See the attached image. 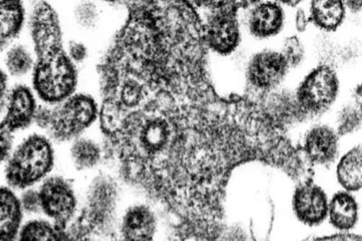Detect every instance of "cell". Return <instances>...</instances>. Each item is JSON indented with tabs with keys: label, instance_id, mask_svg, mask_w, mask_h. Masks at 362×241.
Returning <instances> with one entry per match:
<instances>
[{
	"label": "cell",
	"instance_id": "6da1fadb",
	"mask_svg": "<svg viewBox=\"0 0 362 241\" xmlns=\"http://www.w3.org/2000/svg\"><path fill=\"white\" fill-rule=\"evenodd\" d=\"M30 31L37 61L33 84L45 102L57 104L73 95L77 86V71L64 50L57 13L47 2L33 8Z\"/></svg>",
	"mask_w": 362,
	"mask_h": 241
},
{
	"label": "cell",
	"instance_id": "7a4b0ae2",
	"mask_svg": "<svg viewBox=\"0 0 362 241\" xmlns=\"http://www.w3.org/2000/svg\"><path fill=\"white\" fill-rule=\"evenodd\" d=\"M57 104L54 107H37L35 122L58 143L79 139L99 117L95 100L86 94H73Z\"/></svg>",
	"mask_w": 362,
	"mask_h": 241
},
{
	"label": "cell",
	"instance_id": "3957f363",
	"mask_svg": "<svg viewBox=\"0 0 362 241\" xmlns=\"http://www.w3.org/2000/svg\"><path fill=\"white\" fill-rule=\"evenodd\" d=\"M55 154L50 140L32 135L14 148L4 167L6 185L24 191L43 182L53 170Z\"/></svg>",
	"mask_w": 362,
	"mask_h": 241
},
{
	"label": "cell",
	"instance_id": "277c9868",
	"mask_svg": "<svg viewBox=\"0 0 362 241\" xmlns=\"http://www.w3.org/2000/svg\"><path fill=\"white\" fill-rule=\"evenodd\" d=\"M41 214L52 223L65 224L78 213L79 201L73 184L61 175L45 179L39 187Z\"/></svg>",
	"mask_w": 362,
	"mask_h": 241
},
{
	"label": "cell",
	"instance_id": "5b68a950",
	"mask_svg": "<svg viewBox=\"0 0 362 241\" xmlns=\"http://www.w3.org/2000/svg\"><path fill=\"white\" fill-rule=\"evenodd\" d=\"M338 93V80L327 66L316 68L299 88L298 100L306 112H319L327 109Z\"/></svg>",
	"mask_w": 362,
	"mask_h": 241
},
{
	"label": "cell",
	"instance_id": "8992f818",
	"mask_svg": "<svg viewBox=\"0 0 362 241\" xmlns=\"http://www.w3.org/2000/svg\"><path fill=\"white\" fill-rule=\"evenodd\" d=\"M117 233L120 241H155L158 233V215L150 205H129L119 215Z\"/></svg>",
	"mask_w": 362,
	"mask_h": 241
},
{
	"label": "cell",
	"instance_id": "52a82bcc",
	"mask_svg": "<svg viewBox=\"0 0 362 241\" xmlns=\"http://www.w3.org/2000/svg\"><path fill=\"white\" fill-rule=\"evenodd\" d=\"M119 188L110 175H98L88 188L86 210L90 220L100 221L119 218Z\"/></svg>",
	"mask_w": 362,
	"mask_h": 241
},
{
	"label": "cell",
	"instance_id": "ba28073f",
	"mask_svg": "<svg viewBox=\"0 0 362 241\" xmlns=\"http://www.w3.org/2000/svg\"><path fill=\"white\" fill-rule=\"evenodd\" d=\"M225 4L211 16L206 28V40L211 48L221 54L231 53L240 41L236 11Z\"/></svg>",
	"mask_w": 362,
	"mask_h": 241
},
{
	"label": "cell",
	"instance_id": "9c48e42d",
	"mask_svg": "<svg viewBox=\"0 0 362 241\" xmlns=\"http://www.w3.org/2000/svg\"><path fill=\"white\" fill-rule=\"evenodd\" d=\"M328 200L325 192L314 184L296 189L293 198V211L298 219L310 226L318 225L328 214Z\"/></svg>",
	"mask_w": 362,
	"mask_h": 241
},
{
	"label": "cell",
	"instance_id": "30bf717a",
	"mask_svg": "<svg viewBox=\"0 0 362 241\" xmlns=\"http://www.w3.org/2000/svg\"><path fill=\"white\" fill-rule=\"evenodd\" d=\"M288 67L282 54L263 52L251 60L247 76L254 86L259 89H270L281 81Z\"/></svg>",
	"mask_w": 362,
	"mask_h": 241
},
{
	"label": "cell",
	"instance_id": "8fae6325",
	"mask_svg": "<svg viewBox=\"0 0 362 241\" xmlns=\"http://www.w3.org/2000/svg\"><path fill=\"white\" fill-rule=\"evenodd\" d=\"M2 122L13 132L28 128L35 122L37 107L34 94L25 86H18L8 94Z\"/></svg>",
	"mask_w": 362,
	"mask_h": 241
},
{
	"label": "cell",
	"instance_id": "7c38bea8",
	"mask_svg": "<svg viewBox=\"0 0 362 241\" xmlns=\"http://www.w3.org/2000/svg\"><path fill=\"white\" fill-rule=\"evenodd\" d=\"M25 216L16 191L8 185H0V241H16Z\"/></svg>",
	"mask_w": 362,
	"mask_h": 241
},
{
	"label": "cell",
	"instance_id": "4fadbf2b",
	"mask_svg": "<svg viewBox=\"0 0 362 241\" xmlns=\"http://www.w3.org/2000/svg\"><path fill=\"white\" fill-rule=\"evenodd\" d=\"M338 138L328 127H317L308 133L305 151L310 160L317 164H327L337 155Z\"/></svg>",
	"mask_w": 362,
	"mask_h": 241
},
{
	"label": "cell",
	"instance_id": "5bb4252c",
	"mask_svg": "<svg viewBox=\"0 0 362 241\" xmlns=\"http://www.w3.org/2000/svg\"><path fill=\"white\" fill-rule=\"evenodd\" d=\"M24 21L25 9L21 1H0V52L18 37Z\"/></svg>",
	"mask_w": 362,
	"mask_h": 241
},
{
	"label": "cell",
	"instance_id": "9a60e30c",
	"mask_svg": "<svg viewBox=\"0 0 362 241\" xmlns=\"http://www.w3.org/2000/svg\"><path fill=\"white\" fill-rule=\"evenodd\" d=\"M284 14L276 3H264L257 6L250 16V30L259 37L276 35L282 28Z\"/></svg>",
	"mask_w": 362,
	"mask_h": 241
},
{
	"label": "cell",
	"instance_id": "2e32d148",
	"mask_svg": "<svg viewBox=\"0 0 362 241\" xmlns=\"http://www.w3.org/2000/svg\"><path fill=\"white\" fill-rule=\"evenodd\" d=\"M328 213L332 225L339 230L352 229L358 221V204L350 194L341 192L332 199Z\"/></svg>",
	"mask_w": 362,
	"mask_h": 241
},
{
	"label": "cell",
	"instance_id": "e0dca14e",
	"mask_svg": "<svg viewBox=\"0 0 362 241\" xmlns=\"http://www.w3.org/2000/svg\"><path fill=\"white\" fill-rule=\"evenodd\" d=\"M70 158L74 167L78 171L93 170L102 162L103 148L93 139H75L70 148Z\"/></svg>",
	"mask_w": 362,
	"mask_h": 241
},
{
	"label": "cell",
	"instance_id": "ac0fdd59",
	"mask_svg": "<svg viewBox=\"0 0 362 241\" xmlns=\"http://www.w3.org/2000/svg\"><path fill=\"white\" fill-rule=\"evenodd\" d=\"M339 182L348 191H358L362 185L361 146L352 149L342 158L337 168Z\"/></svg>",
	"mask_w": 362,
	"mask_h": 241
},
{
	"label": "cell",
	"instance_id": "d6986e66",
	"mask_svg": "<svg viewBox=\"0 0 362 241\" xmlns=\"http://www.w3.org/2000/svg\"><path fill=\"white\" fill-rule=\"evenodd\" d=\"M345 8L341 1H313L311 19L319 28L332 31L344 20Z\"/></svg>",
	"mask_w": 362,
	"mask_h": 241
},
{
	"label": "cell",
	"instance_id": "ffe728a7",
	"mask_svg": "<svg viewBox=\"0 0 362 241\" xmlns=\"http://www.w3.org/2000/svg\"><path fill=\"white\" fill-rule=\"evenodd\" d=\"M16 241H55L54 224L45 217L25 221Z\"/></svg>",
	"mask_w": 362,
	"mask_h": 241
},
{
	"label": "cell",
	"instance_id": "44dd1931",
	"mask_svg": "<svg viewBox=\"0 0 362 241\" xmlns=\"http://www.w3.org/2000/svg\"><path fill=\"white\" fill-rule=\"evenodd\" d=\"M6 67L15 77L24 76L34 68L35 61L27 48L16 45L6 55Z\"/></svg>",
	"mask_w": 362,
	"mask_h": 241
},
{
	"label": "cell",
	"instance_id": "7402d4cb",
	"mask_svg": "<svg viewBox=\"0 0 362 241\" xmlns=\"http://www.w3.org/2000/svg\"><path fill=\"white\" fill-rule=\"evenodd\" d=\"M75 19L78 24L84 28L95 27L99 20V11L93 3H83L75 8Z\"/></svg>",
	"mask_w": 362,
	"mask_h": 241
},
{
	"label": "cell",
	"instance_id": "603a6c76",
	"mask_svg": "<svg viewBox=\"0 0 362 241\" xmlns=\"http://www.w3.org/2000/svg\"><path fill=\"white\" fill-rule=\"evenodd\" d=\"M282 55L288 66L295 67L301 63L304 58L305 49L298 37H292L286 39L284 44Z\"/></svg>",
	"mask_w": 362,
	"mask_h": 241
},
{
	"label": "cell",
	"instance_id": "cb8c5ba5",
	"mask_svg": "<svg viewBox=\"0 0 362 241\" xmlns=\"http://www.w3.org/2000/svg\"><path fill=\"white\" fill-rule=\"evenodd\" d=\"M15 133L0 122V165H5L14 151Z\"/></svg>",
	"mask_w": 362,
	"mask_h": 241
},
{
	"label": "cell",
	"instance_id": "d4e9b609",
	"mask_svg": "<svg viewBox=\"0 0 362 241\" xmlns=\"http://www.w3.org/2000/svg\"><path fill=\"white\" fill-rule=\"evenodd\" d=\"M19 199L25 215L37 217L41 214L40 200L37 190L33 188L27 189L23 191Z\"/></svg>",
	"mask_w": 362,
	"mask_h": 241
},
{
	"label": "cell",
	"instance_id": "484cf974",
	"mask_svg": "<svg viewBox=\"0 0 362 241\" xmlns=\"http://www.w3.org/2000/svg\"><path fill=\"white\" fill-rule=\"evenodd\" d=\"M361 123V114L354 107H346L342 112L341 118L339 119V132L340 134H347L354 131Z\"/></svg>",
	"mask_w": 362,
	"mask_h": 241
},
{
	"label": "cell",
	"instance_id": "4316f807",
	"mask_svg": "<svg viewBox=\"0 0 362 241\" xmlns=\"http://www.w3.org/2000/svg\"><path fill=\"white\" fill-rule=\"evenodd\" d=\"M68 55L73 63H83L86 59L88 55V50L83 44L80 42H71L69 47H68Z\"/></svg>",
	"mask_w": 362,
	"mask_h": 241
},
{
	"label": "cell",
	"instance_id": "83f0119b",
	"mask_svg": "<svg viewBox=\"0 0 362 241\" xmlns=\"http://www.w3.org/2000/svg\"><path fill=\"white\" fill-rule=\"evenodd\" d=\"M8 94V76L4 71L0 70V113L5 109Z\"/></svg>",
	"mask_w": 362,
	"mask_h": 241
},
{
	"label": "cell",
	"instance_id": "f1b7e54d",
	"mask_svg": "<svg viewBox=\"0 0 362 241\" xmlns=\"http://www.w3.org/2000/svg\"><path fill=\"white\" fill-rule=\"evenodd\" d=\"M296 28L299 32H304L306 27H308V18H306L305 13L302 9H299L298 12L296 13Z\"/></svg>",
	"mask_w": 362,
	"mask_h": 241
},
{
	"label": "cell",
	"instance_id": "f546056e",
	"mask_svg": "<svg viewBox=\"0 0 362 241\" xmlns=\"http://www.w3.org/2000/svg\"><path fill=\"white\" fill-rule=\"evenodd\" d=\"M349 8L354 11H360L361 8V1H349L347 2Z\"/></svg>",
	"mask_w": 362,
	"mask_h": 241
}]
</instances>
